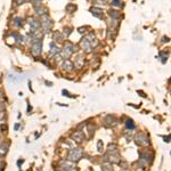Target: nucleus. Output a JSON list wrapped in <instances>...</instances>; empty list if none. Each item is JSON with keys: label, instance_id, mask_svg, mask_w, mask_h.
I'll list each match as a JSON object with an SVG mask.
<instances>
[{"label": "nucleus", "instance_id": "nucleus-1", "mask_svg": "<svg viewBox=\"0 0 171 171\" xmlns=\"http://www.w3.org/2000/svg\"><path fill=\"white\" fill-rule=\"evenodd\" d=\"M85 153H83V150L80 148V147H75V148H72V150L69 152L67 154V160L72 161V162H78L79 160H81L83 158Z\"/></svg>", "mask_w": 171, "mask_h": 171}, {"label": "nucleus", "instance_id": "nucleus-2", "mask_svg": "<svg viewBox=\"0 0 171 171\" xmlns=\"http://www.w3.org/2000/svg\"><path fill=\"white\" fill-rule=\"evenodd\" d=\"M40 24H41V26H42L43 29H46V30H50L54 26L53 20L48 16V14L40 16Z\"/></svg>", "mask_w": 171, "mask_h": 171}, {"label": "nucleus", "instance_id": "nucleus-3", "mask_svg": "<svg viewBox=\"0 0 171 171\" xmlns=\"http://www.w3.org/2000/svg\"><path fill=\"white\" fill-rule=\"evenodd\" d=\"M41 52H42V41L34 39V42L32 43V47H31V53L34 57H38L41 54Z\"/></svg>", "mask_w": 171, "mask_h": 171}, {"label": "nucleus", "instance_id": "nucleus-4", "mask_svg": "<svg viewBox=\"0 0 171 171\" xmlns=\"http://www.w3.org/2000/svg\"><path fill=\"white\" fill-rule=\"evenodd\" d=\"M135 139H136V143H137L138 145H140V146H148V145L151 144L150 138H148L145 134H143V132L137 134Z\"/></svg>", "mask_w": 171, "mask_h": 171}, {"label": "nucleus", "instance_id": "nucleus-5", "mask_svg": "<svg viewBox=\"0 0 171 171\" xmlns=\"http://www.w3.org/2000/svg\"><path fill=\"white\" fill-rule=\"evenodd\" d=\"M79 46L81 47V49H82L85 53H90V52H91V49H93V42H91V41H89L87 37L82 38V39L80 40Z\"/></svg>", "mask_w": 171, "mask_h": 171}, {"label": "nucleus", "instance_id": "nucleus-6", "mask_svg": "<svg viewBox=\"0 0 171 171\" xmlns=\"http://www.w3.org/2000/svg\"><path fill=\"white\" fill-rule=\"evenodd\" d=\"M28 23H29V25H30V28H31V30H32V33H35L40 28H41L40 21L37 20V18H34V17H30V18L28 20Z\"/></svg>", "mask_w": 171, "mask_h": 171}, {"label": "nucleus", "instance_id": "nucleus-7", "mask_svg": "<svg viewBox=\"0 0 171 171\" xmlns=\"http://www.w3.org/2000/svg\"><path fill=\"white\" fill-rule=\"evenodd\" d=\"M117 124H118V120H117L115 117H113V115H107V117H105V119H104V126L105 127L112 128V127H114Z\"/></svg>", "mask_w": 171, "mask_h": 171}, {"label": "nucleus", "instance_id": "nucleus-8", "mask_svg": "<svg viewBox=\"0 0 171 171\" xmlns=\"http://www.w3.org/2000/svg\"><path fill=\"white\" fill-rule=\"evenodd\" d=\"M33 7H34V11H35V14H38V15H40V16L48 14L47 8L41 5V2H34V4H33Z\"/></svg>", "mask_w": 171, "mask_h": 171}, {"label": "nucleus", "instance_id": "nucleus-9", "mask_svg": "<svg viewBox=\"0 0 171 171\" xmlns=\"http://www.w3.org/2000/svg\"><path fill=\"white\" fill-rule=\"evenodd\" d=\"M62 69L65 72H72L74 70V64L70 59H64L62 63Z\"/></svg>", "mask_w": 171, "mask_h": 171}, {"label": "nucleus", "instance_id": "nucleus-10", "mask_svg": "<svg viewBox=\"0 0 171 171\" xmlns=\"http://www.w3.org/2000/svg\"><path fill=\"white\" fill-rule=\"evenodd\" d=\"M71 138L73 139L75 143L80 144V143H82V141H83V139H85V135H83V132H82V131H75V132L72 134Z\"/></svg>", "mask_w": 171, "mask_h": 171}, {"label": "nucleus", "instance_id": "nucleus-11", "mask_svg": "<svg viewBox=\"0 0 171 171\" xmlns=\"http://www.w3.org/2000/svg\"><path fill=\"white\" fill-rule=\"evenodd\" d=\"M90 13L93 14V16H95L97 18H103L104 17V11H102L100 8H98V7H91Z\"/></svg>", "mask_w": 171, "mask_h": 171}, {"label": "nucleus", "instance_id": "nucleus-12", "mask_svg": "<svg viewBox=\"0 0 171 171\" xmlns=\"http://www.w3.org/2000/svg\"><path fill=\"white\" fill-rule=\"evenodd\" d=\"M83 65H85V56L80 54L75 58V67L81 69V67H83Z\"/></svg>", "mask_w": 171, "mask_h": 171}, {"label": "nucleus", "instance_id": "nucleus-13", "mask_svg": "<svg viewBox=\"0 0 171 171\" xmlns=\"http://www.w3.org/2000/svg\"><path fill=\"white\" fill-rule=\"evenodd\" d=\"M64 48H66V49H69L70 52L72 54H74L78 49H76V45H74V43H72L71 41H66V42L64 43Z\"/></svg>", "mask_w": 171, "mask_h": 171}, {"label": "nucleus", "instance_id": "nucleus-14", "mask_svg": "<svg viewBox=\"0 0 171 171\" xmlns=\"http://www.w3.org/2000/svg\"><path fill=\"white\" fill-rule=\"evenodd\" d=\"M50 52H49V56H55V55H57V54L61 53V49L55 45V42H52L50 43Z\"/></svg>", "mask_w": 171, "mask_h": 171}, {"label": "nucleus", "instance_id": "nucleus-15", "mask_svg": "<svg viewBox=\"0 0 171 171\" xmlns=\"http://www.w3.org/2000/svg\"><path fill=\"white\" fill-rule=\"evenodd\" d=\"M108 15L113 20H120V17H121V14L118 11H115V9H110L108 11Z\"/></svg>", "mask_w": 171, "mask_h": 171}, {"label": "nucleus", "instance_id": "nucleus-16", "mask_svg": "<svg viewBox=\"0 0 171 171\" xmlns=\"http://www.w3.org/2000/svg\"><path fill=\"white\" fill-rule=\"evenodd\" d=\"M107 154H119L118 146L115 144H110L108 145V150H107Z\"/></svg>", "mask_w": 171, "mask_h": 171}, {"label": "nucleus", "instance_id": "nucleus-17", "mask_svg": "<svg viewBox=\"0 0 171 171\" xmlns=\"http://www.w3.org/2000/svg\"><path fill=\"white\" fill-rule=\"evenodd\" d=\"M53 37L55 41H58V42H63L64 41V35L61 32H54Z\"/></svg>", "mask_w": 171, "mask_h": 171}, {"label": "nucleus", "instance_id": "nucleus-18", "mask_svg": "<svg viewBox=\"0 0 171 171\" xmlns=\"http://www.w3.org/2000/svg\"><path fill=\"white\" fill-rule=\"evenodd\" d=\"M76 5H74V4H67L66 5V7H65V11H66V13H70V14H72V13H74L75 11H76Z\"/></svg>", "mask_w": 171, "mask_h": 171}, {"label": "nucleus", "instance_id": "nucleus-19", "mask_svg": "<svg viewBox=\"0 0 171 171\" xmlns=\"http://www.w3.org/2000/svg\"><path fill=\"white\" fill-rule=\"evenodd\" d=\"M108 25H110V29H117V28H119V25H120V22H119V20H113V18H111V21H110V23H108Z\"/></svg>", "mask_w": 171, "mask_h": 171}, {"label": "nucleus", "instance_id": "nucleus-20", "mask_svg": "<svg viewBox=\"0 0 171 171\" xmlns=\"http://www.w3.org/2000/svg\"><path fill=\"white\" fill-rule=\"evenodd\" d=\"M23 18L22 17H15L14 18V25L16 26V28H21L23 26Z\"/></svg>", "mask_w": 171, "mask_h": 171}, {"label": "nucleus", "instance_id": "nucleus-21", "mask_svg": "<svg viewBox=\"0 0 171 171\" xmlns=\"http://www.w3.org/2000/svg\"><path fill=\"white\" fill-rule=\"evenodd\" d=\"M102 170L103 171H113V167L110 162H106V163H103L102 165Z\"/></svg>", "mask_w": 171, "mask_h": 171}, {"label": "nucleus", "instance_id": "nucleus-22", "mask_svg": "<svg viewBox=\"0 0 171 171\" xmlns=\"http://www.w3.org/2000/svg\"><path fill=\"white\" fill-rule=\"evenodd\" d=\"M168 56H169V54L167 53V52H160V57L162 58L161 62H162L163 64H165V62L168 61Z\"/></svg>", "mask_w": 171, "mask_h": 171}, {"label": "nucleus", "instance_id": "nucleus-23", "mask_svg": "<svg viewBox=\"0 0 171 171\" xmlns=\"http://www.w3.org/2000/svg\"><path fill=\"white\" fill-rule=\"evenodd\" d=\"M71 33H72V28H70V26H66V28H64V32L62 33V34L64 35V38H65V37H66V38H69Z\"/></svg>", "mask_w": 171, "mask_h": 171}, {"label": "nucleus", "instance_id": "nucleus-24", "mask_svg": "<svg viewBox=\"0 0 171 171\" xmlns=\"http://www.w3.org/2000/svg\"><path fill=\"white\" fill-rule=\"evenodd\" d=\"M111 2H112V6L114 7H123V4L121 0H112Z\"/></svg>", "mask_w": 171, "mask_h": 171}, {"label": "nucleus", "instance_id": "nucleus-25", "mask_svg": "<svg viewBox=\"0 0 171 171\" xmlns=\"http://www.w3.org/2000/svg\"><path fill=\"white\" fill-rule=\"evenodd\" d=\"M126 126H127V128L128 129H135V123H134V121L132 120H127L126 121Z\"/></svg>", "mask_w": 171, "mask_h": 171}, {"label": "nucleus", "instance_id": "nucleus-26", "mask_svg": "<svg viewBox=\"0 0 171 171\" xmlns=\"http://www.w3.org/2000/svg\"><path fill=\"white\" fill-rule=\"evenodd\" d=\"M119 164H120V167H121L122 169H127V168H128V163L124 162V161H120Z\"/></svg>", "mask_w": 171, "mask_h": 171}, {"label": "nucleus", "instance_id": "nucleus-27", "mask_svg": "<svg viewBox=\"0 0 171 171\" xmlns=\"http://www.w3.org/2000/svg\"><path fill=\"white\" fill-rule=\"evenodd\" d=\"M97 150L99 151V152L103 151V141H102V140H98V141H97Z\"/></svg>", "mask_w": 171, "mask_h": 171}, {"label": "nucleus", "instance_id": "nucleus-28", "mask_svg": "<svg viewBox=\"0 0 171 171\" xmlns=\"http://www.w3.org/2000/svg\"><path fill=\"white\" fill-rule=\"evenodd\" d=\"M24 2H25V0H17V1L15 0V1H14V4H15L16 6H21V5H23Z\"/></svg>", "mask_w": 171, "mask_h": 171}, {"label": "nucleus", "instance_id": "nucleus-29", "mask_svg": "<svg viewBox=\"0 0 171 171\" xmlns=\"http://www.w3.org/2000/svg\"><path fill=\"white\" fill-rule=\"evenodd\" d=\"M4 167H5V162L2 161V159L0 158V171L4 170Z\"/></svg>", "mask_w": 171, "mask_h": 171}, {"label": "nucleus", "instance_id": "nucleus-30", "mask_svg": "<svg viewBox=\"0 0 171 171\" xmlns=\"http://www.w3.org/2000/svg\"><path fill=\"white\" fill-rule=\"evenodd\" d=\"M95 4H96V5H100V6H102V5H103V6L105 5V2H104L103 0H95Z\"/></svg>", "mask_w": 171, "mask_h": 171}, {"label": "nucleus", "instance_id": "nucleus-31", "mask_svg": "<svg viewBox=\"0 0 171 171\" xmlns=\"http://www.w3.org/2000/svg\"><path fill=\"white\" fill-rule=\"evenodd\" d=\"M162 42L163 43L169 42V38H168V37H163V38H162Z\"/></svg>", "mask_w": 171, "mask_h": 171}, {"label": "nucleus", "instance_id": "nucleus-32", "mask_svg": "<svg viewBox=\"0 0 171 171\" xmlns=\"http://www.w3.org/2000/svg\"><path fill=\"white\" fill-rule=\"evenodd\" d=\"M78 31H79L80 33H85L86 32V28H83V26H82V28H79V29H78Z\"/></svg>", "mask_w": 171, "mask_h": 171}, {"label": "nucleus", "instance_id": "nucleus-33", "mask_svg": "<svg viewBox=\"0 0 171 171\" xmlns=\"http://www.w3.org/2000/svg\"><path fill=\"white\" fill-rule=\"evenodd\" d=\"M5 110V105H4V103H0V112H2Z\"/></svg>", "mask_w": 171, "mask_h": 171}, {"label": "nucleus", "instance_id": "nucleus-34", "mask_svg": "<svg viewBox=\"0 0 171 171\" xmlns=\"http://www.w3.org/2000/svg\"><path fill=\"white\" fill-rule=\"evenodd\" d=\"M138 94H140V96H143V97H145V96H146V95H145V94H144L143 91H139V90H138Z\"/></svg>", "mask_w": 171, "mask_h": 171}, {"label": "nucleus", "instance_id": "nucleus-35", "mask_svg": "<svg viewBox=\"0 0 171 171\" xmlns=\"http://www.w3.org/2000/svg\"><path fill=\"white\" fill-rule=\"evenodd\" d=\"M169 139H170V137H164V141H167V143H169V141H170Z\"/></svg>", "mask_w": 171, "mask_h": 171}, {"label": "nucleus", "instance_id": "nucleus-36", "mask_svg": "<svg viewBox=\"0 0 171 171\" xmlns=\"http://www.w3.org/2000/svg\"><path fill=\"white\" fill-rule=\"evenodd\" d=\"M46 85H48V86H52V85H53V83H52V82H48V81H47V82H46Z\"/></svg>", "mask_w": 171, "mask_h": 171}, {"label": "nucleus", "instance_id": "nucleus-37", "mask_svg": "<svg viewBox=\"0 0 171 171\" xmlns=\"http://www.w3.org/2000/svg\"><path fill=\"white\" fill-rule=\"evenodd\" d=\"M18 127H20V124H16V126H15V130H17V129H18Z\"/></svg>", "mask_w": 171, "mask_h": 171}, {"label": "nucleus", "instance_id": "nucleus-38", "mask_svg": "<svg viewBox=\"0 0 171 171\" xmlns=\"http://www.w3.org/2000/svg\"><path fill=\"white\" fill-rule=\"evenodd\" d=\"M33 1H34V2H41L42 0H33Z\"/></svg>", "mask_w": 171, "mask_h": 171}, {"label": "nucleus", "instance_id": "nucleus-39", "mask_svg": "<svg viewBox=\"0 0 171 171\" xmlns=\"http://www.w3.org/2000/svg\"><path fill=\"white\" fill-rule=\"evenodd\" d=\"M103 1H104V2L106 4V2H108V1H112V0H103Z\"/></svg>", "mask_w": 171, "mask_h": 171}]
</instances>
